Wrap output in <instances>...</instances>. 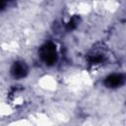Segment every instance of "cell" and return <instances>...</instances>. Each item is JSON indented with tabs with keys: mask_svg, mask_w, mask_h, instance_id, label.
<instances>
[{
	"mask_svg": "<svg viewBox=\"0 0 126 126\" xmlns=\"http://www.w3.org/2000/svg\"><path fill=\"white\" fill-rule=\"evenodd\" d=\"M40 56L46 64L52 65L56 61V58H57L55 45L52 42H48L44 44L40 49Z\"/></svg>",
	"mask_w": 126,
	"mask_h": 126,
	"instance_id": "6da1fadb",
	"label": "cell"
},
{
	"mask_svg": "<svg viewBox=\"0 0 126 126\" xmlns=\"http://www.w3.org/2000/svg\"><path fill=\"white\" fill-rule=\"evenodd\" d=\"M123 83V76L120 74H113L105 79V85L109 88H115Z\"/></svg>",
	"mask_w": 126,
	"mask_h": 126,
	"instance_id": "7a4b0ae2",
	"label": "cell"
},
{
	"mask_svg": "<svg viewBox=\"0 0 126 126\" xmlns=\"http://www.w3.org/2000/svg\"><path fill=\"white\" fill-rule=\"evenodd\" d=\"M12 74L16 78H22L27 74V66L23 62H17L12 68Z\"/></svg>",
	"mask_w": 126,
	"mask_h": 126,
	"instance_id": "3957f363",
	"label": "cell"
},
{
	"mask_svg": "<svg viewBox=\"0 0 126 126\" xmlns=\"http://www.w3.org/2000/svg\"><path fill=\"white\" fill-rule=\"evenodd\" d=\"M5 6V3L4 2H0V8H3Z\"/></svg>",
	"mask_w": 126,
	"mask_h": 126,
	"instance_id": "277c9868",
	"label": "cell"
}]
</instances>
